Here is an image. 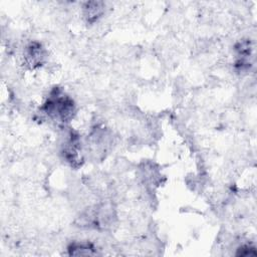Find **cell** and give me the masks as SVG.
Listing matches in <instances>:
<instances>
[{
	"instance_id": "obj_6",
	"label": "cell",
	"mask_w": 257,
	"mask_h": 257,
	"mask_svg": "<svg viewBox=\"0 0 257 257\" xmlns=\"http://www.w3.org/2000/svg\"><path fill=\"white\" fill-rule=\"evenodd\" d=\"M238 253L237 255H241V256H248V255H255L256 252L254 250L253 247L251 246H243V247H240L238 249Z\"/></svg>"
},
{
	"instance_id": "obj_5",
	"label": "cell",
	"mask_w": 257,
	"mask_h": 257,
	"mask_svg": "<svg viewBox=\"0 0 257 257\" xmlns=\"http://www.w3.org/2000/svg\"><path fill=\"white\" fill-rule=\"evenodd\" d=\"M69 255L79 256V255H94L96 252L94 251V247L89 243H77L74 242L70 244L67 248Z\"/></svg>"
},
{
	"instance_id": "obj_1",
	"label": "cell",
	"mask_w": 257,
	"mask_h": 257,
	"mask_svg": "<svg viewBox=\"0 0 257 257\" xmlns=\"http://www.w3.org/2000/svg\"><path fill=\"white\" fill-rule=\"evenodd\" d=\"M41 110L50 119L64 124L73 118L76 111L74 101L59 88H54L50 92Z\"/></svg>"
},
{
	"instance_id": "obj_3",
	"label": "cell",
	"mask_w": 257,
	"mask_h": 257,
	"mask_svg": "<svg viewBox=\"0 0 257 257\" xmlns=\"http://www.w3.org/2000/svg\"><path fill=\"white\" fill-rule=\"evenodd\" d=\"M24 59L30 68L39 67L46 59V51L39 42L33 41L25 47Z\"/></svg>"
},
{
	"instance_id": "obj_2",
	"label": "cell",
	"mask_w": 257,
	"mask_h": 257,
	"mask_svg": "<svg viewBox=\"0 0 257 257\" xmlns=\"http://www.w3.org/2000/svg\"><path fill=\"white\" fill-rule=\"evenodd\" d=\"M62 155L64 160L68 162L71 166L77 167L80 165V162H81L80 140L77 135L70 133L69 138L63 147Z\"/></svg>"
},
{
	"instance_id": "obj_4",
	"label": "cell",
	"mask_w": 257,
	"mask_h": 257,
	"mask_svg": "<svg viewBox=\"0 0 257 257\" xmlns=\"http://www.w3.org/2000/svg\"><path fill=\"white\" fill-rule=\"evenodd\" d=\"M104 12V4L100 1H89L83 6V16L88 23L95 22Z\"/></svg>"
}]
</instances>
